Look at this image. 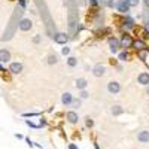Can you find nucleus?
Masks as SVG:
<instances>
[{"label": "nucleus", "instance_id": "obj_4", "mask_svg": "<svg viewBox=\"0 0 149 149\" xmlns=\"http://www.w3.org/2000/svg\"><path fill=\"white\" fill-rule=\"evenodd\" d=\"M121 46L122 48H131L133 46V39H131V36L130 34H124L122 36V39H121Z\"/></svg>", "mask_w": 149, "mask_h": 149}, {"label": "nucleus", "instance_id": "obj_8", "mask_svg": "<svg viewBox=\"0 0 149 149\" xmlns=\"http://www.w3.org/2000/svg\"><path fill=\"white\" fill-rule=\"evenodd\" d=\"M66 119H67L70 124H76V122L79 121V116H78L76 112L70 110V112H67V113H66Z\"/></svg>", "mask_w": 149, "mask_h": 149}, {"label": "nucleus", "instance_id": "obj_35", "mask_svg": "<svg viewBox=\"0 0 149 149\" xmlns=\"http://www.w3.org/2000/svg\"><path fill=\"white\" fill-rule=\"evenodd\" d=\"M0 70H3V67H2V64H0Z\"/></svg>", "mask_w": 149, "mask_h": 149}, {"label": "nucleus", "instance_id": "obj_17", "mask_svg": "<svg viewBox=\"0 0 149 149\" xmlns=\"http://www.w3.org/2000/svg\"><path fill=\"white\" fill-rule=\"evenodd\" d=\"M124 22H125V27H127V29H133V27H134V19L130 18V17H125Z\"/></svg>", "mask_w": 149, "mask_h": 149}, {"label": "nucleus", "instance_id": "obj_2", "mask_svg": "<svg viewBox=\"0 0 149 149\" xmlns=\"http://www.w3.org/2000/svg\"><path fill=\"white\" fill-rule=\"evenodd\" d=\"M18 27H19L21 31H29V30L33 27V22H31V19H29V18H24V19L19 21Z\"/></svg>", "mask_w": 149, "mask_h": 149}, {"label": "nucleus", "instance_id": "obj_24", "mask_svg": "<svg viewBox=\"0 0 149 149\" xmlns=\"http://www.w3.org/2000/svg\"><path fill=\"white\" fill-rule=\"evenodd\" d=\"M127 58H128L127 52H121V54H119V60H121V61H125Z\"/></svg>", "mask_w": 149, "mask_h": 149}, {"label": "nucleus", "instance_id": "obj_32", "mask_svg": "<svg viewBox=\"0 0 149 149\" xmlns=\"http://www.w3.org/2000/svg\"><path fill=\"white\" fill-rule=\"evenodd\" d=\"M143 5H145L146 8H149V0H143Z\"/></svg>", "mask_w": 149, "mask_h": 149}, {"label": "nucleus", "instance_id": "obj_19", "mask_svg": "<svg viewBox=\"0 0 149 149\" xmlns=\"http://www.w3.org/2000/svg\"><path fill=\"white\" fill-rule=\"evenodd\" d=\"M133 46H134L136 49H139V51H140V49H145V43H143L142 40H136V42H133Z\"/></svg>", "mask_w": 149, "mask_h": 149}, {"label": "nucleus", "instance_id": "obj_36", "mask_svg": "<svg viewBox=\"0 0 149 149\" xmlns=\"http://www.w3.org/2000/svg\"><path fill=\"white\" fill-rule=\"evenodd\" d=\"M100 2H103V0H98V3H100Z\"/></svg>", "mask_w": 149, "mask_h": 149}, {"label": "nucleus", "instance_id": "obj_30", "mask_svg": "<svg viewBox=\"0 0 149 149\" xmlns=\"http://www.w3.org/2000/svg\"><path fill=\"white\" fill-rule=\"evenodd\" d=\"M145 29H146V31L149 33V21H146V22H145Z\"/></svg>", "mask_w": 149, "mask_h": 149}, {"label": "nucleus", "instance_id": "obj_33", "mask_svg": "<svg viewBox=\"0 0 149 149\" xmlns=\"http://www.w3.org/2000/svg\"><path fill=\"white\" fill-rule=\"evenodd\" d=\"M69 148H70V149H78V148H76V146H74L73 143H70V145H69Z\"/></svg>", "mask_w": 149, "mask_h": 149}, {"label": "nucleus", "instance_id": "obj_15", "mask_svg": "<svg viewBox=\"0 0 149 149\" xmlns=\"http://www.w3.org/2000/svg\"><path fill=\"white\" fill-rule=\"evenodd\" d=\"M110 112H112V115L113 116H119V115H122L124 113V109L121 107V106H112V109H110Z\"/></svg>", "mask_w": 149, "mask_h": 149}, {"label": "nucleus", "instance_id": "obj_12", "mask_svg": "<svg viewBox=\"0 0 149 149\" xmlns=\"http://www.w3.org/2000/svg\"><path fill=\"white\" fill-rule=\"evenodd\" d=\"M0 61H2V63L10 61V52L8 51V49H0Z\"/></svg>", "mask_w": 149, "mask_h": 149}, {"label": "nucleus", "instance_id": "obj_23", "mask_svg": "<svg viewBox=\"0 0 149 149\" xmlns=\"http://www.w3.org/2000/svg\"><path fill=\"white\" fill-rule=\"evenodd\" d=\"M127 3L130 5V8L131 6H137L139 5V0H127Z\"/></svg>", "mask_w": 149, "mask_h": 149}, {"label": "nucleus", "instance_id": "obj_31", "mask_svg": "<svg viewBox=\"0 0 149 149\" xmlns=\"http://www.w3.org/2000/svg\"><path fill=\"white\" fill-rule=\"evenodd\" d=\"M19 6L21 8H26V2H24V0H19Z\"/></svg>", "mask_w": 149, "mask_h": 149}, {"label": "nucleus", "instance_id": "obj_29", "mask_svg": "<svg viewBox=\"0 0 149 149\" xmlns=\"http://www.w3.org/2000/svg\"><path fill=\"white\" fill-rule=\"evenodd\" d=\"M90 3H91L93 6H97V5H98V0H90Z\"/></svg>", "mask_w": 149, "mask_h": 149}, {"label": "nucleus", "instance_id": "obj_20", "mask_svg": "<svg viewBox=\"0 0 149 149\" xmlns=\"http://www.w3.org/2000/svg\"><path fill=\"white\" fill-rule=\"evenodd\" d=\"M70 106L74 107V109H76V107H81V100H79V98H73V102H72Z\"/></svg>", "mask_w": 149, "mask_h": 149}, {"label": "nucleus", "instance_id": "obj_26", "mask_svg": "<svg viewBox=\"0 0 149 149\" xmlns=\"http://www.w3.org/2000/svg\"><path fill=\"white\" fill-rule=\"evenodd\" d=\"M69 52H70V48H67V46H66V48H63V49H61V54H63V55H67Z\"/></svg>", "mask_w": 149, "mask_h": 149}, {"label": "nucleus", "instance_id": "obj_34", "mask_svg": "<svg viewBox=\"0 0 149 149\" xmlns=\"http://www.w3.org/2000/svg\"><path fill=\"white\" fill-rule=\"evenodd\" d=\"M146 94H148V95H149V85H148V86H146Z\"/></svg>", "mask_w": 149, "mask_h": 149}, {"label": "nucleus", "instance_id": "obj_13", "mask_svg": "<svg viewBox=\"0 0 149 149\" xmlns=\"http://www.w3.org/2000/svg\"><path fill=\"white\" fill-rule=\"evenodd\" d=\"M118 10L124 12V14L130 10V5L127 3V0H119V2H118Z\"/></svg>", "mask_w": 149, "mask_h": 149}, {"label": "nucleus", "instance_id": "obj_11", "mask_svg": "<svg viewBox=\"0 0 149 149\" xmlns=\"http://www.w3.org/2000/svg\"><path fill=\"white\" fill-rule=\"evenodd\" d=\"M137 140H139L140 143H148V142H149V131H148V130L140 131V133L137 134Z\"/></svg>", "mask_w": 149, "mask_h": 149}, {"label": "nucleus", "instance_id": "obj_18", "mask_svg": "<svg viewBox=\"0 0 149 149\" xmlns=\"http://www.w3.org/2000/svg\"><path fill=\"white\" fill-rule=\"evenodd\" d=\"M67 64H69V67H74L78 64V60L74 58V57H69L67 58Z\"/></svg>", "mask_w": 149, "mask_h": 149}, {"label": "nucleus", "instance_id": "obj_22", "mask_svg": "<svg viewBox=\"0 0 149 149\" xmlns=\"http://www.w3.org/2000/svg\"><path fill=\"white\" fill-rule=\"evenodd\" d=\"M85 125L88 127V128H91V127L94 125V121H93L90 116H88V118H85Z\"/></svg>", "mask_w": 149, "mask_h": 149}, {"label": "nucleus", "instance_id": "obj_16", "mask_svg": "<svg viewBox=\"0 0 149 149\" xmlns=\"http://www.w3.org/2000/svg\"><path fill=\"white\" fill-rule=\"evenodd\" d=\"M57 63H58V57L55 54H49L48 55V64L52 66V64H57Z\"/></svg>", "mask_w": 149, "mask_h": 149}, {"label": "nucleus", "instance_id": "obj_27", "mask_svg": "<svg viewBox=\"0 0 149 149\" xmlns=\"http://www.w3.org/2000/svg\"><path fill=\"white\" fill-rule=\"evenodd\" d=\"M81 98H88V93H86L85 90L81 91Z\"/></svg>", "mask_w": 149, "mask_h": 149}, {"label": "nucleus", "instance_id": "obj_1", "mask_svg": "<svg viewBox=\"0 0 149 149\" xmlns=\"http://www.w3.org/2000/svg\"><path fill=\"white\" fill-rule=\"evenodd\" d=\"M119 46H121V42L116 39V37H109V48H110V52L116 54L118 49H119Z\"/></svg>", "mask_w": 149, "mask_h": 149}, {"label": "nucleus", "instance_id": "obj_21", "mask_svg": "<svg viewBox=\"0 0 149 149\" xmlns=\"http://www.w3.org/2000/svg\"><path fill=\"white\" fill-rule=\"evenodd\" d=\"M146 57H148V51H146V49H140V51H139V58L145 60Z\"/></svg>", "mask_w": 149, "mask_h": 149}, {"label": "nucleus", "instance_id": "obj_28", "mask_svg": "<svg viewBox=\"0 0 149 149\" xmlns=\"http://www.w3.org/2000/svg\"><path fill=\"white\" fill-rule=\"evenodd\" d=\"M33 42H34V43H39V42H40V36H36L34 39H33Z\"/></svg>", "mask_w": 149, "mask_h": 149}, {"label": "nucleus", "instance_id": "obj_3", "mask_svg": "<svg viewBox=\"0 0 149 149\" xmlns=\"http://www.w3.org/2000/svg\"><path fill=\"white\" fill-rule=\"evenodd\" d=\"M107 91H109L110 94H118V93L121 91V85H119L116 81H112V82L107 84Z\"/></svg>", "mask_w": 149, "mask_h": 149}, {"label": "nucleus", "instance_id": "obj_5", "mask_svg": "<svg viewBox=\"0 0 149 149\" xmlns=\"http://www.w3.org/2000/svg\"><path fill=\"white\" fill-rule=\"evenodd\" d=\"M104 73H106V69H104V66H102V64H95V66L93 67V74H94V76H97V78H102Z\"/></svg>", "mask_w": 149, "mask_h": 149}, {"label": "nucleus", "instance_id": "obj_6", "mask_svg": "<svg viewBox=\"0 0 149 149\" xmlns=\"http://www.w3.org/2000/svg\"><path fill=\"white\" fill-rule=\"evenodd\" d=\"M54 40H55L57 43H60V45H64V43L69 40V36H67L66 33H58V34L54 36Z\"/></svg>", "mask_w": 149, "mask_h": 149}, {"label": "nucleus", "instance_id": "obj_14", "mask_svg": "<svg viewBox=\"0 0 149 149\" xmlns=\"http://www.w3.org/2000/svg\"><path fill=\"white\" fill-rule=\"evenodd\" d=\"M86 85H88V81H86L85 78H79V79H76V88L78 90H85L86 88Z\"/></svg>", "mask_w": 149, "mask_h": 149}, {"label": "nucleus", "instance_id": "obj_9", "mask_svg": "<svg viewBox=\"0 0 149 149\" xmlns=\"http://www.w3.org/2000/svg\"><path fill=\"white\" fill-rule=\"evenodd\" d=\"M9 72L10 73H14V74H18L22 72V64L21 63H10L9 66Z\"/></svg>", "mask_w": 149, "mask_h": 149}, {"label": "nucleus", "instance_id": "obj_7", "mask_svg": "<svg viewBox=\"0 0 149 149\" xmlns=\"http://www.w3.org/2000/svg\"><path fill=\"white\" fill-rule=\"evenodd\" d=\"M137 82L140 84V85H149V73H146V72H142L139 76H137Z\"/></svg>", "mask_w": 149, "mask_h": 149}, {"label": "nucleus", "instance_id": "obj_25", "mask_svg": "<svg viewBox=\"0 0 149 149\" xmlns=\"http://www.w3.org/2000/svg\"><path fill=\"white\" fill-rule=\"evenodd\" d=\"M107 6L109 8H115L116 6V2H115V0H107Z\"/></svg>", "mask_w": 149, "mask_h": 149}, {"label": "nucleus", "instance_id": "obj_10", "mask_svg": "<svg viewBox=\"0 0 149 149\" xmlns=\"http://www.w3.org/2000/svg\"><path fill=\"white\" fill-rule=\"evenodd\" d=\"M73 102V95L70 93H64L63 95H61V103H63L64 106H70Z\"/></svg>", "mask_w": 149, "mask_h": 149}]
</instances>
